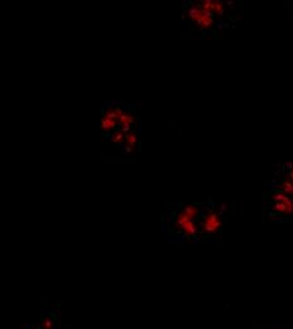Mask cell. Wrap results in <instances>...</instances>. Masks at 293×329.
I'll return each instance as SVG.
<instances>
[{"instance_id":"1","label":"cell","mask_w":293,"mask_h":329,"mask_svg":"<svg viewBox=\"0 0 293 329\" xmlns=\"http://www.w3.org/2000/svg\"><path fill=\"white\" fill-rule=\"evenodd\" d=\"M273 209L282 215H292L293 214V199L283 193L275 194Z\"/></svg>"},{"instance_id":"2","label":"cell","mask_w":293,"mask_h":329,"mask_svg":"<svg viewBox=\"0 0 293 329\" xmlns=\"http://www.w3.org/2000/svg\"><path fill=\"white\" fill-rule=\"evenodd\" d=\"M188 15L202 28H209L214 22V15L209 12L203 10L202 8L199 6H191V9L188 10Z\"/></svg>"},{"instance_id":"3","label":"cell","mask_w":293,"mask_h":329,"mask_svg":"<svg viewBox=\"0 0 293 329\" xmlns=\"http://www.w3.org/2000/svg\"><path fill=\"white\" fill-rule=\"evenodd\" d=\"M220 227H221L220 215H219L217 213H215L214 210H210V212L202 218V222H201V228H202V230L207 232V233H215Z\"/></svg>"},{"instance_id":"4","label":"cell","mask_w":293,"mask_h":329,"mask_svg":"<svg viewBox=\"0 0 293 329\" xmlns=\"http://www.w3.org/2000/svg\"><path fill=\"white\" fill-rule=\"evenodd\" d=\"M177 224L179 226V228L182 229L187 236H193L197 232V224L193 219L188 218L187 215H185L183 213H181L177 218Z\"/></svg>"},{"instance_id":"5","label":"cell","mask_w":293,"mask_h":329,"mask_svg":"<svg viewBox=\"0 0 293 329\" xmlns=\"http://www.w3.org/2000/svg\"><path fill=\"white\" fill-rule=\"evenodd\" d=\"M202 5H200L203 10L214 14H222L224 13V4L220 2H214V0H206V2L201 3Z\"/></svg>"},{"instance_id":"6","label":"cell","mask_w":293,"mask_h":329,"mask_svg":"<svg viewBox=\"0 0 293 329\" xmlns=\"http://www.w3.org/2000/svg\"><path fill=\"white\" fill-rule=\"evenodd\" d=\"M282 193L288 196H293V183L291 180H284L282 183Z\"/></svg>"},{"instance_id":"7","label":"cell","mask_w":293,"mask_h":329,"mask_svg":"<svg viewBox=\"0 0 293 329\" xmlns=\"http://www.w3.org/2000/svg\"><path fill=\"white\" fill-rule=\"evenodd\" d=\"M267 329H293V328H284V327H277V325H272V327H268Z\"/></svg>"},{"instance_id":"8","label":"cell","mask_w":293,"mask_h":329,"mask_svg":"<svg viewBox=\"0 0 293 329\" xmlns=\"http://www.w3.org/2000/svg\"><path fill=\"white\" fill-rule=\"evenodd\" d=\"M289 175H291V179L293 180V164H292V167H289Z\"/></svg>"}]
</instances>
